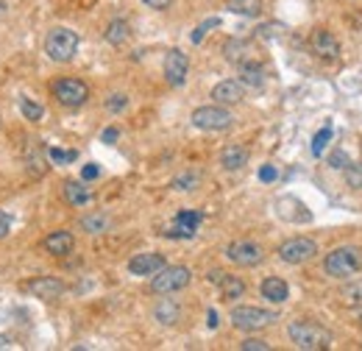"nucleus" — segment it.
<instances>
[{"label":"nucleus","instance_id":"1","mask_svg":"<svg viewBox=\"0 0 362 351\" xmlns=\"http://www.w3.org/2000/svg\"><path fill=\"white\" fill-rule=\"evenodd\" d=\"M287 334H290L293 345L301 351H323L331 345V332L315 320H293L287 326Z\"/></svg>","mask_w":362,"mask_h":351},{"label":"nucleus","instance_id":"2","mask_svg":"<svg viewBox=\"0 0 362 351\" xmlns=\"http://www.w3.org/2000/svg\"><path fill=\"white\" fill-rule=\"evenodd\" d=\"M45 53H48V59L56 62V65L73 62L76 53H78V34L70 31V28H64V26L51 28L48 37H45Z\"/></svg>","mask_w":362,"mask_h":351},{"label":"nucleus","instance_id":"3","mask_svg":"<svg viewBox=\"0 0 362 351\" xmlns=\"http://www.w3.org/2000/svg\"><path fill=\"white\" fill-rule=\"evenodd\" d=\"M359 268H362V254H359V248H354V246L334 248V251H329L326 259H323V271H326L329 276H334V279H348V276L356 273Z\"/></svg>","mask_w":362,"mask_h":351},{"label":"nucleus","instance_id":"4","mask_svg":"<svg viewBox=\"0 0 362 351\" xmlns=\"http://www.w3.org/2000/svg\"><path fill=\"white\" fill-rule=\"evenodd\" d=\"M190 282H193V271L187 265H164L162 271L153 273L150 290L159 296H170L175 290H184Z\"/></svg>","mask_w":362,"mask_h":351},{"label":"nucleus","instance_id":"5","mask_svg":"<svg viewBox=\"0 0 362 351\" xmlns=\"http://www.w3.org/2000/svg\"><path fill=\"white\" fill-rule=\"evenodd\" d=\"M51 92L67 109H78V106H84L89 101V87L81 78H59V81L51 84Z\"/></svg>","mask_w":362,"mask_h":351},{"label":"nucleus","instance_id":"6","mask_svg":"<svg viewBox=\"0 0 362 351\" xmlns=\"http://www.w3.org/2000/svg\"><path fill=\"white\" fill-rule=\"evenodd\" d=\"M190 120H193V126L201 128V131H226V128H232L234 114H232L226 106L215 103V106H201V109H196Z\"/></svg>","mask_w":362,"mask_h":351},{"label":"nucleus","instance_id":"7","mask_svg":"<svg viewBox=\"0 0 362 351\" xmlns=\"http://www.w3.org/2000/svg\"><path fill=\"white\" fill-rule=\"evenodd\" d=\"M279 315L270 312V309H262V307H234L232 309V323L234 329H243V332H257V329H265L276 320Z\"/></svg>","mask_w":362,"mask_h":351},{"label":"nucleus","instance_id":"8","mask_svg":"<svg viewBox=\"0 0 362 351\" xmlns=\"http://www.w3.org/2000/svg\"><path fill=\"white\" fill-rule=\"evenodd\" d=\"M315 254H318V243L309 237H293L279 246V259L287 265H304V262L315 259Z\"/></svg>","mask_w":362,"mask_h":351},{"label":"nucleus","instance_id":"9","mask_svg":"<svg viewBox=\"0 0 362 351\" xmlns=\"http://www.w3.org/2000/svg\"><path fill=\"white\" fill-rule=\"evenodd\" d=\"M226 257L240 268H254L265 259V251H262V246H257L251 240H234L226 246Z\"/></svg>","mask_w":362,"mask_h":351},{"label":"nucleus","instance_id":"10","mask_svg":"<svg viewBox=\"0 0 362 351\" xmlns=\"http://www.w3.org/2000/svg\"><path fill=\"white\" fill-rule=\"evenodd\" d=\"M187 73H190V59H187V53L178 51V48L167 51V56H164V81H167L170 87H181V84L187 81Z\"/></svg>","mask_w":362,"mask_h":351},{"label":"nucleus","instance_id":"11","mask_svg":"<svg viewBox=\"0 0 362 351\" xmlns=\"http://www.w3.org/2000/svg\"><path fill=\"white\" fill-rule=\"evenodd\" d=\"M201 221H204L201 212L181 209V212L175 215V223L164 232V237H170V240H193L196 232H198V226H201Z\"/></svg>","mask_w":362,"mask_h":351},{"label":"nucleus","instance_id":"12","mask_svg":"<svg viewBox=\"0 0 362 351\" xmlns=\"http://www.w3.org/2000/svg\"><path fill=\"white\" fill-rule=\"evenodd\" d=\"M164 265H167L164 257L156 254V251H145V254H137V257L128 259V271H131L134 276H153V273L162 271Z\"/></svg>","mask_w":362,"mask_h":351},{"label":"nucleus","instance_id":"13","mask_svg":"<svg viewBox=\"0 0 362 351\" xmlns=\"http://www.w3.org/2000/svg\"><path fill=\"white\" fill-rule=\"evenodd\" d=\"M209 282H215V284L221 287V293H223L226 301L243 298V293H245V282H243L240 276L226 273V271H212V273H209Z\"/></svg>","mask_w":362,"mask_h":351},{"label":"nucleus","instance_id":"14","mask_svg":"<svg viewBox=\"0 0 362 351\" xmlns=\"http://www.w3.org/2000/svg\"><path fill=\"white\" fill-rule=\"evenodd\" d=\"M212 98H215V103H221V106H234V103H240V101L245 98V87H243V81L226 78V81H221V84L212 89Z\"/></svg>","mask_w":362,"mask_h":351},{"label":"nucleus","instance_id":"15","mask_svg":"<svg viewBox=\"0 0 362 351\" xmlns=\"http://www.w3.org/2000/svg\"><path fill=\"white\" fill-rule=\"evenodd\" d=\"M64 290L67 287H64V282L59 276H40V279L31 282V293L37 298H42V301H56V298H62Z\"/></svg>","mask_w":362,"mask_h":351},{"label":"nucleus","instance_id":"16","mask_svg":"<svg viewBox=\"0 0 362 351\" xmlns=\"http://www.w3.org/2000/svg\"><path fill=\"white\" fill-rule=\"evenodd\" d=\"M312 51H315L320 59H337V56H340V42L331 37V31L318 28V31L312 34Z\"/></svg>","mask_w":362,"mask_h":351},{"label":"nucleus","instance_id":"17","mask_svg":"<svg viewBox=\"0 0 362 351\" xmlns=\"http://www.w3.org/2000/svg\"><path fill=\"white\" fill-rule=\"evenodd\" d=\"M42 246H45V251L53 254V257H67V254H73V248H76V237H73L70 232L59 229V232L48 234Z\"/></svg>","mask_w":362,"mask_h":351},{"label":"nucleus","instance_id":"18","mask_svg":"<svg viewBox=\"0 0 362 351\" xmlns=\"http://www.w3.org/2000/svg\"><path fill=\"white\" fill-rule=\"evenodd\" d=\"M259 290H262V298H268L270 304H284V301L290 298V287H287V282L279 279V276H268V279L259 284Z\"/></svg>","mask_w":362,"mask_h":351},{"label":"nucleus","instance_id":"19","mask_svg":"<svg viewBox=\"0 0 362 351\" xmlns=\"http://www.w3.org/2000/svg\"><path fill=\"white\" fill-rule=\"evenodd\" d=\"M221 164L226 170H243L248 164V148H243V145H226L221 151Z\"/></svg>","mask_w":362,"mask_h":351},{"label":"nucleus","instance_id":"20","mask_svg":"<svg viewBox=\"0 0 362 351\" xmlns=\"http://www.w3.org/2000/svg\"><path fill=\"white\" fill-rule=\"evenodd\" d=\"M240 81H243V87H251V89H259V87H265V70H262V65H257V62H240Z\"/></svg>","mask_w":362,"mask_h":351},{"label":"nucleus","instance_id":"21","mask_svg":"<svg viewBox=\"0 0 362 351\" xmlns=\"http://www.w3.org/2000/svg\"><path fill=\"white\" fill-rule=\"evenodd\" d=\"M153 318H156L162 326H173V323H178V318H181V307H178L173 298H162V301L153 307Z\"/></svg>","mask_w":362,"mask_h":351},{"label":"nucleus","instance_id":"22","mask_svg":"<svg viewBox=\"0 0 362 351\" xmlns=\"http://www.w3.org/2000/svg\"><path fill=\"white\" fill-rule=\"evenodd\" d=\"M64 201L70 207H87L92 201V193L81 182H64Z\"/></svg>","mask_w":362,"mask_h":351},{"label":"nucleus","instance_id":"23","mask_svg":"<svg viewBox=\"0 0 362 351\" xmlns=\"http://www.w3.org/2000/svg\"><path fill=\"white\" fill-rule=\"evenodd\" d=\"M226 9L240 17H259L262 15V0H226Z\"/></svg>","mask_w":362,"mask_h":351},{"label":"nucleus","instance_id":"24","mask_svg":"<svg viewBox=\"0 0 362 351\" xmlns=\"http://www.w3.org/2000/svg\"><path fill=\"white\" fill-rule=\"evenodd\" d=\"M128 37H131V28H128L126 20H112V23L106 26V42H109V45L120 48L123 42H128Z\"/></svg>","mask_w":362,"mask_h":351},{"label":"nucleus","instance_id":"25","mask_svg":"<svg viewBox=\"0 0 362 351\" xmlns=\"http://www.w3.org/2000/svg\"><path fill=\"white\" fill-rule=\"evenodd\" d=\"M223 53H226V59H229V62L240 65V62H245V59H248L251 45H248L245 40H229V42L223 45Z\"/></svg>","mask_w":362,"mask_h":351},{"label":"nucleus","instance_id":"26","mask_svg":"<svg viewBox=\"0 0 362 351\" xmlns=\"http://www.w3.org/2000/svg\"><path fill=\"white\" fill-rule=\"evenodd\" d=\"M81 229H84L87 234H103V232H109V218L101 215V212L87 215V218L81 221Z\"/></svg>","mask_w":362,"mask_h":351},{"label":"nucleus","instance_id":"27","mask_svg":"<svg viewBox=\"0 0 362 351\" xmlns=\"http://www.w3.org/2000/svg\"><path fill=\"white\" fill-rule=\"evenodd\" d=\"M331 137H334V128H331V123H326V126L312 137V156H323V151H326V145L331 142Z\"/></svg>","mask_w":362,"mask_h":351},{"label":"nucleus","instance_id":"28","mask_svg":"<svg viewBox=\"0 0 362 351\" xmlns=\"http://www.w3.org/2000/svg\"><path fill=\"white\" fill-rule=\"evenodd\" d=\"M198 185H201L198 173H181V176H175V179H173V190H178V193H190Z\"/></svg>","mask_w":362,"mask_h":351},{"label":"nucleus","instance_id":"29","mask_svg":"<svg viewBox=\"0 0 362 351\" xmlns=\"http://www.w3.org/2000/svg\"><path fill=\"white\" fill-rule=\"evenodd\" d=\"M20 109H23V117L31 120V123H40L45 117V106L31 101V98H20Z\"/></svg>","mask_w":362,"mask_h":351},{"label":"nucleus","instance_id":"30","mask_svg":"<svg viewBox=\"0 0 362 351\" xmlns=\"http://www.w3.org/2000/svg\"><path fill=\"white\" fill-rule=\"evenodd\" d=\"M218 26H221V17H209V20H204V23H201V26L193 31L190 42H193V45H201V42H204V37H207L212 28H218Z\"/></svg>","mask_w":362,"mask_h":351},{"label":"nucleus","instance_id":"31","mask_svg":"<svg viewBox=\"0 0 362 351\" xmlns=\"http://www.w3.org/2000/svg\"><path fill=\"white\" fill-rule=\"evenodd\" d=\"M345 182H348V187L351 190H362V164H348L345 167Z\"/></svg>","mask_w":362,"mask_h":351},{"label":"nucleus","instance_id":"32","mask_svg":"<svg viewBox=\"0 0 362 351\" xmlns=\"http://www.w3.org/2000/svg\"><path fill=\"white\" fill-rule=\"evenodd\" d=\"M48 159L56 162V164H70V162L78 159V153L76 151H62V148H48Z\"/></svg>","mask_w":362,"mask_h":351},{"label":"nucleus","instance_id":"33","mask_svg":"<svg viewBox=\"0 0 362 351\" xmlns=\"http://www.w3.org/2000/svg\"><path fill=\"white\" fill-rule=\"evenodd\" d=\"M343 298L348 304H362V282H351L343 287Z\"/></svg>","mask_w":362,"mask_h":351},{"label":"nucleus","instance_id":"34","mask_svg":"<svg viewBox=\"0 0 362 351\" xmlns=\"http://www.w3.org/2000/svg\"><path fill=\"white\" fill-rule=\"evenodd\" d=\"M128 106V98L123 95V92H114V95H109V101H106V109L109 112H123Z\"/></svg>","mask_w":362,"mask_h":351},{"label":"nucleus","instance_id":"35","mask_svg":"<svg viewBox=\"0 0 362 351\" xmlns=\"http://www.w3.org/2000/svg\"><path fill=\"white\" fill-rule=\"evenodd\" d=\"M329 164H331L334 170H345V167L351 164V159H348V153H345V151H331V156H329Z\"/></svg>","mask_w":362,"mask_h":351},{"label":"nucleus","instance_id":"36","mask_svg":"<svg viewBox=\"0 0 362 351\" xmlns=\"http://www.w3.org/2000/svg\"><path fill=\"white\" fill-rule=\"evenodd\" d=\"M240 348H243V351H268L270 343H265V340H259V337H248V340H243Z\"/></svg>","mask_w":362,"mask_h":351},{"label":"nucleus","instance_id":"37","mask_svg":"<svg viewBox=\"0 0 362 351\" xmlns=\"http://www.w3.org/2000/svg\"><path fill=\"white\" fill-rule=\"evenodd\" d=\"M259 179H262L265 185H270V182L279 179V170H276L273 164H262V167H259Z\"/></svg>","mask_w":362,"mask_h":351},{"label":"nucleus","instance_id":"38","mask_svg":"<svg viewBox=\"0 0 362 351\" xmlns=\"http://www.w3.org/2000/svg\"><path fill=\"white\" fill-rule=\"evenodd\" d=\"M101 176V167L98 164H84V170H81V179L84 182H92V179H98Z\"/></svg>","mask_w":362,"mask_h":351},{"label":"nucleus","instance_id":"39","mask_svg":"<svg viewBox=\"0 0 362 351\" xmlns=\"http://www.w3.org/2000/svg\"><path fill=\"white\" fill-rule=\"evenodd\" d=\"M9 229H12V218H9L3 209H0V240H3V237L9 234Z\"/></svg>","mask_w":362,"mask_h":351},{"label":"nucleus","instance_id":"40","mask_svg":"<svg viewBox=\"0 0 362 351\" xmlns=\"http://www.w3.org/2000/svg\"><path fill=\"white\" fill-rule=\"evenodd\" d=\"M142 3H145L148 9H156V12H164V9H170V3H173V0H142Z\"/></svg>","mask_w":362,"mask_h":351},{"label":"nucleus","instance_id":"41","mask_svg":"<svg viewBox=\"0 0 362 351\" xmlns=\"http://www.w3.org/2000/svg\"><path fill=\"white\" fill-rule=\"evenodd\" d=\"M117 137H120V131H117V128H106V131L101 134V139H103V142H114Z\"/></svg>","mask_w":362,"mask_h":351},{"label":"nucleus","instance_id":"42","mask_svg":"<svg viewBox=\"0 0 362 351\" xmlns=\"http://www.w3.org/2000/svg\"><path fill=\"white\" fill-rule=\"evenodd\" d=\"M207 326H209V329H218V312H215V309L207 312Z\"/></svg>","mask_w":362,"mask_h":351},{"label":"nucleus","instance_id":"43","mask_svg":"<svg viewBox=\"0 0 362 351\" xmlns=\"http://www.w3.org/2000/svg\"><path fill=\"white\" fill-rule=\"evenodd\" d=\"M0 348H12V337H6V334H0Z\"/></svg>","mask_w":362,"mask_h":351}]
</instances>
